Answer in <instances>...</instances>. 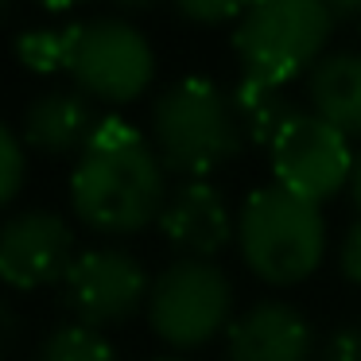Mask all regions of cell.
<instances>
[{"label":"cell","mask_w":361,"mask_h":361,"mask_svg":"<svg viewBox=\"0 0 361 361\" xmlns=\"http://www.w3.org/2000/svg\"><path fill=\"white\" fill-rule=\"evenodd\" d=\"M350 198H353V210H357V218H361V152H357V159H353V175H350Z\"/></svg>","instance_id":"24"},{"label":"cell","mask_w":361,"mask_h":361,"mask_svg":"<svg viewBox=\"0 0 361 361\" xmlns=\"http://www.w3.org/2000/svg\"><path fill=\"white\" fill-rule=\"evenodd\" d=\"M35 361H117V350L105 338V330L82 326V322H63L43 338Z\"/></svg>","instance_id":"16"},{"label":"cell","mask_w":361,"mask_h":361,"mask_svg":"<svg viewBox=\"0 0 361 361\" xmlns=\"http://www.w3.org/2000/svg\"><path fill=\"white\" fill-rule=\"evenodd\" d=\"M78 260L74 226L55 210H20L0 226V283L12 291L63 288Z\"/></svg>","instance_id":"9"},{"label":"cell","mask_w":361,"mask_h":361,"mask_svg":"<svg viewBox=\"0 0 361 361\" xmlns=\"http://www.w3.org/2000/svg\"><path fill=\"white\" fill-rule=\"evenodd\" d=\"M117 12H125V16H140V12H152V8H159L164 0H109Z\"/></svg>","instance_id":"23"},{"label":"cell","mask_w":361,"mask_h":361,"mask_svg":"<svg viewBox=\"0 0 361 361\" xmlns=\"http://www.w3.org/2000/svg\"><path fill=\"white\" fill-rule=\"evenodd\" d=\"M148 326L171 350H198L233 322V280L214 260L179 257L152 276Z\"/></svg>","instance_id":"5"},{"label":"cell","mask_w":361,"mask_h":361,"mask_svg":"<svg viewBox=\"0 0 361 361\" xmlns=\"http://www.w3.org/2000/svg\"><path fill=\"white\" fill-rule=\"evenodd\" d=\"M102 121L105 117L97 113V102L86 97L82 90H47L24 109L20 136L39 156H82L97 136Z\"/></svg>","instance_id":"12"},{"label":"cell","mask_w":361,"mask_h":361,"mask_svg":"<svg viewBox=\"0 0 361 361\" xmlns=\"http://www.w3.org/2000/svg\"><path fill=\"white\" fill-rule=\"evenodd\" d=\"M39 4L51 12H66V8H74V4H82V0H39Z\"/></svg>","instance_id":"25"},{"label":"cell","mask_w":361,"mask_h":361,"mask_svg":"<svg viewBox=\"0 0 361 361\" xmlns=\"http://www.w3.org/2000/svg\"><path fill=\"white\" fill-rule=\"evenodd\" d=\"M16 342H20V314L0 299V361L8 357Z\"/></svg>","instance_id":"21"},{"label":"cell","mask_w":361,"mask_h":361,"mask_svg":"<svg viewBox=\"0 0 361 361\" xmlns=\"http://www.w3.org/2000/svg\"><path fill=\"white\" fill-rule=\"evenodd\" d=\"M12 4H16V0H0V24H4V20H8V12H12Z\"/></svg>","instance_id":"26"},{"label":"cell","mask_w":361,"mask_h":361,"mask_svg":"<svg viewBox=\"0 0 361 361\" xmlns=\"http://www.w3.org/2000/svg\"><path fill=\"white\" fill-rule=\"evenodd\" d=\"M311 113L361 140V51H326L307 74Z\"/></svg>","instance_id":"13"},{"label":"cell","mask_w":361,"mask_h":361,"mask_svg":"<svg viewBox=\"0 0 361 361\" xmlns=\"http://www.w3.org/2000/svg\"><path fill=\"white\" fill-rule=\"evenodd\" d=\"M167 171L152 136L121 117H105L90 148L74 159V218L102 237H133L156 226L167 202Z\"/></svg>","instance_id":"1"},{"label":"cell","mask_w":361,"mask_h":361,"mask_svg":"<svg viewBox=\"0 0 361 361\" xmlns=\"http://www.w3.org/2000/svg\"><path fill=\"white\" fill-rule=\"evenodd\" d=\"M152 361H183V357H152Z\"/></svg>","instance_id":"28"},{"label":"cell","mask_w":361,"mask_h":361,"mask_svg":"<svg viewBox=\"0 0 361 361\" xmlns=\"http://www.w3.org/2000/svg\"><path fill=\"white\" fill-rule=\"evenodd\" d=\"M314 326L288 299H260L226 330V361H311Z\"/></svg>","instance_id":"11"},{"label":"cell","mask_w":361,"mask_h":361,"mask_svg":"<svg viewBox=\"0 0 361 361\" xmlns=\"http://www.w3.org/2000/svg\"><path fill=\"white\" fill-rule=\"evenodd\" d=\"M353 32H357V51H361V20H357V24H353Z\"/></svg>","instance_id":"27"},{"label":"cell","mask_w":361,"mask_h":361,"mask_svg":"<svg viewBox=\"0 0 361 361\" xmlns=\"http://www.w3.org/2000/svg\"><path fill=\"white\" fill-rule=\"evenodd\" d=\"M334 12L322 0H252L233 24V55L241 74L288 86L326 55Z\"/></svg>","instance_id":"4"},{"label":"cell","mask_w":361,"mask_h":361,"mask_svg":"<svg viewBox=\"0 0 361 361\" xmlns=\"http://www.w3.org/2000/svg\"><path fill=\"white\" fill-rule=\"evenodd\" d=\"M319 361H361V326H334L319 345Z\"/></svg>","instance_id":"19"},{"label":"cell","mask_w":361,"mask_h":361,"mask_svg":"<svg viewBox=\"0 0 361 361\" xmlns=\"http://www.w3.org/2000/svg\"><path fill=\"white\" fill-rule=\"evenodd\" d=\"M276 187L303 198L311 206L330 202L334 195L350 190L353 175V148L350 136H342L334 125H326L314 113H299L268 148Z\"/></svg>","instance_id":"8"},{"label":"cell","mask_w":361,"mask_h":361,"mask_svg":"<svg viewBox=\"0 0 361 361\" xmlns=\"http://www.w3.org/2000/svg\"><path fill=\"white\" fill-rule=\"evenodd\" d=\"M322 4L334 12V20H353V24L361 20V0H322Z\"/></svg>","instance_id":"22"},{"label":"cell","mask_w":361,"mask_h":361,"mask_svg":"<svg viewBox=\"0 0 361 361\" xmlns=\"http://www.w3.org/2000/svg\"><path fill=\"white\" fill-rule=\"evenodd\" d=\"M24 179H27V144L0 117V210L24 190Z\"/></svg>","instance_id":"17"},{"label":"cell","mask_w":361,"mask_h":361,"mask_svg":"<svg viewBox=\"0 0 361 361\" xmlns=\"http://www.w3.org/2000/svg\"><path fill=\"white\" fill-rule=\"evenodd\" d=\"M156 226L164 241L190 260H214L229 249V241H237V218L229 214L221 190L206 179L179 183L167 195Z\"/></svg>","instance_id":"10"},{"label":"cell","mask_w":361,"mask_h":361,"mask_svg":"<svg viewBox=\"0 0 361 361\" xmlns=\"http://www.w3.org/2000/svg\"><path fill=\"white\" fill-rule=\"evenodd\" d=\"M71 43H74V24L66 27H27L16 35L12 55L24 71L32 74H59L71 66Z\"/></svg>","instance_id":"15"},{"label":"cell","mask_w":361,"mask_h":361,"mask_svg":"<svg viewBox=\"0 0 361 361\" xmlns=\"http://www.w3.org/2000/svg\"><path fill=\"white\" fill-rule=\"evenodd\" d=\"M338 272L361 288V218H353L350 229L342 233V245H338Z\"/></svg>","instance_id":"20"},{"label":"cell","mask_w":361,"mask_h":361,"mask_svg":"<svg viewBox=\"0 0 361 361\" xmlns=\"http://www.w3.org/2000/svg\"><path fill=\"white\" fill-rule=\"evenodd\" d=\"M229 97H233V109H237V121H241L245 140L260 144V148H272L276 136L303 113V109H295V102L288 97L283 86L249 78V74H241V78L233 82Z\"/></svg>","instance_id":"14"},{"label":"cell","mask_w":361,"mask_h":361,"mask_svg":"<svg viewBox=\"0 0 361 361\" xmlns=\"http://www.w3.org/2000/svg\"><path fill=\"white\" fill-rule=\"evenodd\" d=\"M152 276L128 249L97 245L82 249L63 280V303L71 307L74 322L94 330H113L148 311Z\"/></svg>","instance_id":"7"},{"label":"cell","mask_w":361,"mask_h":361,"mask_svg":"<svg viewBox=\"0 0 361 361\" xmlns=\"http://www.w3.org/2000/svg\"><path fill=\"white\" fill-rule=\"evenodd\" d=\"M249 4L252 0H171V8L179 12L187 24H202V27L237 24Z\"/></svg>","instance_id":"18"},{"label":"cell","mask_w":361,"mask_h":361,"mask_svg":"<svg viewBox=\"0 0 361 361\" xmlns=\"http://www.w3.org/2000/svg\"><path fill=\"white\" fill-rule=\"evenodd\" d=\"M237 249L260 283L291 288L319 272L326 257L322 206L272 187H257L237 210Z\"/></svg>","instance_id":"3"},{"label":"cell","mask_w":361,"mask_h":361,"mask_svg":"<svg viewBox=\"0 0 361 361\" xmlns=\"http://www.w3.org/2000/svg\"><path fill=\"white\" fill-rule=\"evenodd\" d=\"M74 90L102 105H133L156 78V51L148 35L125 16H94L74 24L71 66Z\"/></svg>","instance_id":"6"},{"label":"cell","mask_w":361,"mask_h":361,"mask_svg":"<svg viewBox=\"0 0 361 361\" xmlns=\"http://www.w3.org/2000/svg\"><path fill=\"white\" fill-rule=\"evenodd\" d=\"M233 97L210 78H179L152 105V148L167 175L195 183L233 164L245 152Z\"/></svg>","instance_id":"2"}]
</instances>
